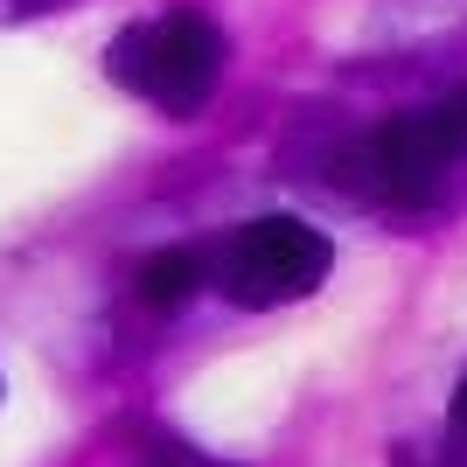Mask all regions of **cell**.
I'll return each mask as SVG.
<instances>
[{"label":"cell","instance_id":"obj_7","mask_svg":"<svg viewBox=\"0 0 467 467\" xmlns=\"http://www.w3.org/2000/svg\"><path fill=\"white\" fill-rule=\"evenodd\" d=\"M147 467H237V461H216V453H195V447H182V440H161V447L147 453Z\"/></svg>","mask_w":467,"mask_h":467},{"label":"cell","instance_id":"obj_2","mask_svg":"<svg viewBox=\"0 0 467 467\" xmlns=\"http://www.w3.org/2000/svg\"><path fill=\"white\" fill-rule=\"evenodd\" d=\"M335 265V244L300 216H252L244 231H231L216 244V293L237 300V307H286V300H307Z\"/></svg>","mask_w":467,"mask_h":467},{"label":"cell","instance_id":"obj_3","mask_svg":"<svg viewBox=\"0 0 467 467\" xmlns=\"http://www.w3.org/2000/svg\"><path fill=\"white\" fill-rule=\"evenodd\" d=\"M453 168H461V154L447 147V133H440V119H432V105H426V112L384 119V126L363 140V154H356V189L384 195L398 210H432V202L447 195Z\"/></svg>","mask_w":467,"mask_h":467},{"label":"cell","instance_id":"obj_8","mask_svg":"<svg viewBox=\"0 0 467 467\" xmlns=\"http://www.w3.org/2000/svg\"><path fill=\"white\" fill-rule=\"evenodd\" d=\"M447 432L467 440V377H461V390H453V405H447Z\"/></svg>","mask_w":467,"mask_h":467},{"label":"cell","instance_id":"obj_1","mask_svg":"<svg viewBox=\"0 0 467 467\" xmlns=\"http://www.w3.org/2000/svg\"><path fill=\"white\" fill-rule=\"evenodd\" d=\"M119 84L161 112H195L210 105L216 78H223V36L202 15H161V21H133L105 57Z\"/></svg>","mask_w":467,"mask_h":467},{"label":"cell","instance_id":"obj_6","mask_svg":"<svg viewBox=\"0 0 467 467\" xmlns=\"http://www.w3.org/2000/svg\"><path fill=\"white\" fill-rule=\"evenodd\" d=\"M432 119H440V133H447V147L467 161V84L461 91H447L440 105H432Z\"/></svg>","mask_w":467,"mask_h":467},{"label":"cell","instance_id":"obj_4","mask_svg":"<svg viewBox=\"0 0 467 467\" xmlns=\"http://www.w3.org/2000/svg\"><path fill=\"white\" fill-rule=\"evenodd\" d=\"M202 286H210V258H202V252H189V244H168V252L140 258V273H133V293H140V300H147L154 314L189 307V300H195Z\"/></svg>","mask_w":467,"mask_h":467},{"label":"cell","instance_id":"obj_5","mask_svg":"<svg viewBox=\"0 0 467 467\" xmlns=\"http://www.w3.org/2000/svg\"><path fill=\"white\" fill-rule=\"evenodd\" d=\"M390 467H467V440H440V447H398L390 453Z\"/></svg>","mask_w":467,"mask_h":467}]
</instances>
